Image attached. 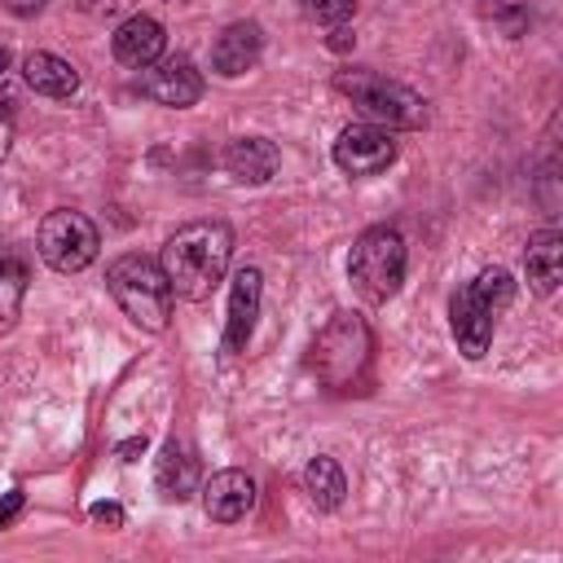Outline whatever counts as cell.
I'll return each mask as SVG.
<instances>
[{
  "instance_id": "30bf717a",
  "label": "cell",
  "mask_w": 563,
  "mask_h": 563,
  "mask_svg": "<svg viewBox=\"0 0 563 563\" xmlns=\"http://www.w3.org/2000/svg\"><path fill=\"white\" fill-rule=\"evenodd\" d=\"M260 295H264L260 268H238V273H233V286H229L224 352H246V343H251V334H255V317H260Z\"/></svg>"
},
{
  "instance_id": "4fadbf2b",
  "label": "cell",
  "mask_w": 563,
  "mask_h": 563,
  "mask_svg": "<svg viewBox=\"0 0 563 563\" xmlns=\"http://www.w3.org/2000/svg\"><path fill=\"white\" fill-rule=\"evenodd\" d=\"M260 48H264L260 22H229V26L216 35V44H211V70L224 75V79H238V75L255 70Z\"/></svg>"
},
{
  "instance_id": "8fae6325",
  "label": "cell",
  "mask_w": 563,
  "mask_h": 563,
  "mask_svg": "<svg viewBox=\"0 0 563 563\" xmlns=\"http://www.w3.org/2000/svg\"><path fill=\"white\" fill-rule=\"evenodd\" d=\"M110 44H114V57H119L123 66L145 70V66H154V62L163 57L167 35H163V22H158V18H150V13H128V18L119 22V31L110 35Z\"/></svg>"
},
{
  "instance_id": "ba28073f",
  "label": "cell",
  "mask_w": 563,
  "mask_h": 563,
  "mask_svg": "<svg viewBox=\"0 0 563 563\" xmlns=\"http://www.w3.org/2000/svg\"><path fill=\"white\" fill-rule=\"evenodd\" d=\"M391 158H396V141L378 123H347L334 141V163L347 176H378L383 167H391Z\"/></svg>"
},
{
  "instance_id": "7402d4cb",
  "label": "cell",
  "mask_w": 563,
  "mask_h": 563,
  "mask_svg": "<svg viewBox=\"0 0 563 563\" xmlns=\"http://www.w3.org/2000/svg\"><path fill=\"white\" fill-rule=\"evenodd\" d=\"M75 9L79 13H88V18H123L128 9H132V0H75Z\"/></svg>"
},
{
  "instance_id": "d6986e66",
  "label": "cell",
  "mask_w": 563,
  "mask_h": 563,
  "mask_svg": "<svg viewBox=\"0 0 563 563\" xmlns=\"http://www.w3.org/2000/svg\"><path fill=\"white\" fill-rule=\"evenodd\" d=\"M22 299H26V264L13 255H0V334L13 330Z\"/></svg>"
},
{
  "instance_id": "9c48e42d",
  "label": "cell",
  "mask_w": 563,
  "mask_h": 563,
  "mask_svg": "<svg viewBox=\"0 0 563 563\" xmlns=\"http://www.w3.org/2000/svg\"><path fill=\"white\" fill-rule=\"evenodd\" d=\"M150 70V66H145ZM141 92L158 106H172V110H189L198 97H202V75L194 70L189 57H167V62H154V70L141 79Z\"/></svg>"
},
{
  "instance_id": "8992f818",
  "label": "cell",
  "mask_w": 563,
  "mask_h": 563,
  "mask_svg": "<svg viewBox=\"0 0 563 563\" xmlns=\"http://www.w3.org/2000/svg\"><path fill=\"white\" fill-rule=\"evenodd\" d=\"M365 361H369V330H365V321L356 312H334L330 325L312 339V369H317V378L325 387L343 391V387H352L361 378Z\"/></svg>"
},
{
  "instance_id": "5bb4252c",
  "label": "cell",
  "mask_w": 563,
  "mask_h": 563,
  "mask_svg": "<svg viewBox=\"0 0 563 563\" xmlns=\"http://www.w3.org/2000/svg\"><path fill=\"white\" fill-rule=\"evenodd\" d=\"M277 163H282V154H277V145H273L268 136H233V141L224 145V172H229L233 180H242V185H264V180H273Z\"/></svg>"
},
{
  "instance_id": "83f0119b",
  "label": "cell",
  "mask_w": 563,
  "mask_h": 563,
  "mask_svg": "<svg viewBox=\"0 0 563 563\" xmlns=\"http://www.w3.org/2000/svg\"><path fill=\"white\" fill-rule=\"evenodd\" d=\"M4 70H9V48L0 44V75H4Z\"/></svg>"
},
{
  "instance_id": "7c38bea8",
  "label": "cell",
  "mask_w": 563,
  "mask_h": 563,
  "mask_svg": "<svg viewBox=\"0 0 563 563\" xmlns=\"http://www.w3.org/2000/svg\"><path fill=\"white\" fill-rule=\"evenodd\" d=\"M251 506H255V479L246 471H238V466L216 471L202 484V510L216 523H238V519H246Z\"/></svg>"
},
{
  "instance_id": "f1b7e54d",
  "label": "cell",
  "mask_w": 563,
  "mask_h": 563,
  "mask_svg": "<svg viewBox=\"0 0 563 563\" xmlns=\"http://www.w3.org/2000/svg\"><path fill=\"white\" fill-rule=\"evenodd\" d=\"M172 4H185V0H172Z\"/></svg>"
},
{
  "instance_id": "e0dca14e",
  "label": "cell",
  "mask_w": 563,
  "mask_h": 563,
  "mask_svg": "<svg viewBox=\"0 0 563 563\" xmlns=\"http://www.w3.org/2000/svg\"><path fill=\"white\" fill-rule=\"evenodd\" d=\"M22 75H26V84H31L40 97H70V92L79 88V70H75L66 57L44 53V48H35V53L22 57Z\"/></svg>"
},
{
  "instance_id": "4316f807",
  "label": "cell",
  "mask_w": 563,
  "mask_h": 563,
  "mask_svg": "<svg viewBox=\"0 0 563 563\" xmlns=\"http://www.w3.org/2000/svg\"><path fill=\"white\" fill-rule=\"evenodd\" d=\"M44 4H48V0H4V9L18 13V18H35Z\"/></svg>"
},
{
  "instance_id": "2e32d148",
  "label": "cell",
  "mask_w": 563,
  "mask_h": 563,
  "mask_svg": "<svg viewBox=\"0 0 563 563\" xmlns=\"http://www.w3.org/2000/svg\"><path fill=\"white\" fill-rule=\"evenodd\" d=\"M154 484H158V493H163L167 501L194 497V493L202 488V484H198V457H194L185 444L167 440L163 453L154 457Z\"/></svg>"
},
{
  "instance_id": "d4e9b609",
  "label": "cell",
  "mask_w": 563,
  "mask_h": 563,
  "mask_svg": "<svg viewBox=\"0 0 563 563\" xmlns=\"http://www.w3.org/2000/svg\"><path fill=\"white\" fill-rule=\"evenodd\" d=\"M325 44H330L334 53H347V48L356 44V35H352V31H347V22H343V26H330V40H325Z\"/></svg>"
},
{
  "instance_id": "603a6c76",
  "label": "cell",
  "mask_w": 563,
  "mask_h": 563,
  "mask_svg": "<svg viewBox=\"0 0 563 563\" xmlns=\"http://www.w3.org/2000/svg\"><path fill=\"white\" fill-rule=\"evenodd\" d=\"M22 501H26V497H22V488H9V493H4V506H0V528H9V523L22 515Z\"/></svg>"
},
{
  "instance_id": "9a60e30c",
  "label": "cell",
  "mask_w": 563,
  "mask_h": 563,
  "mask_svg": "<svg viewBox=\"0 0 563 563\" xmlns=\"http://www.w3.org/2000/svg\"><path fill=\"white\" fill-rule=\"evenodd\" d=\"M523 273H528V286L537 295H554L559 282H563V233L559 229H541L528 238V251H523Z\"/></svg>"
},
{
  "instance_id": "5b68a950",
  "label": "cell",
  "mask_w": 563,
  "mask_h": 563,
  "mask_svg": "<svg viewBox=\"0 0 563 563\" xmlns=\"http://www.w3.org/2000/svg\"><path fill=\"white\" fill-rule=\"evenodd\" d=\"M347 277L369 303H387L405 282V238L391 224H374L352 242Z\"/></svg>"
},
{
  "instance_id": "ffe728a7",
  "label": "cell",
  "mask_w": 563,
  "mask_h": 563,
  "mask_svg": "<svg viewBox=\"0 0 563 563\" xmlns=\"http://www.w3.org/2000/svg\"><path fill=\"white\" fill-rule=\"evenodd\" d=\"M299 9L321 26H343L356 13V0H299Z\"/></svg>"
},
{
  "instance_id": "44dd1931",
  "label": "cell",
  "mask_w": 563,
  "mask_h": 563,
  "mask_svg": "<svg viewBox=\"0 0 563 563\" xmlns=\"http://www.w3.org/2000/svg\"><path fill=\"white\" fill-rule=\"evenodd\" d=\"M88 519H92L97 528H110V532H119L128 515H123V506H119V501H92V506H88Z\"/></svg>"
},
{
  "instance_id": "52a82bcc",
  "label": "cell",
  "mask_w": 563,
  "mask_h": 563,
  "mask_svg": "<svg viewBox=\"0 0 563 563\" xmlns=\"http://www.w3.org/2000/svg\"><path fill=\"white\" fill-rule=\"evenodd\" d=\"M35 242H40L44 264L57 268V273H84V268L97 260V251H101L97 224H92L84 211H70V207L48 211V216L40 220Z\"/></svg>"
},
{
  "instance_id": "6da1fadb",
  "label": "cell",
  "mask_w": 563,
  "mask_h": 563,
  "mask_svg": "<svg viewBox=\"0 0 563 563\" xmlns=\"http://www.w3.org/2000/svg\"><path fill=\"white\" fill-rule=\"evenodd\" d=\"M229 260H233V229L224 220H194L163 242L158 264L172 282V295L202 303L224 282Z\"/></svg>"
},
{
  "instance_id": "3957f363",
  "label": "cell",
  "mask_w": 563,
  "mask_h": 563,
  "mask_svg": "<svg viewBox=\"0 0 563 563\" xmlns=\"http://www.w3.org/2000/svg\"><path fill=\"white\" fill-rule=\"evenodd\" d=\"M106 286H110V295H114V303L128 312V321H136L141 330H167V321H172V282H167V273H163V264H154V260H145V255H136V251H128V255H119L110 268H106Z\"/></svg>"
},
{
  "instance_id": "ac0fdd59",
  "label": "cell",
  "mask_w": 563,
  "mask_h": 563,
  "mask_svg": "<svg viewBox=\"0 0 563 563\" xmlns=\"http://www.w3.org/2000/svg\"><path fill=\"white\" fill-rule=\"evenodd\" d=\"M303 493L317 510H339L343 506V493H347V479H343V466L325 453H317L308 466H303Z\"/></svg>"
},
{
  "instance_id": "cb8c5ba5",
  "label": "cell",
  "mask_w": 563,
  "mask_h": 563,
  "mask_svg": "<svg viewBox=\"0 0 563 563\" xmlns=\"http://www.w3.org/2000/svg\"><path fill=\"white\" fill-rule=\"evenodd\" d=\"M9 145H13V114L9 106H0V163L9 158Z\"/></svg>"
},
{
  "instance_id": "484cf974",
  "label": "cell",
  "mask_w": 563,
  "mask_h": 563,
  "mask_svg": "<svg viewBox=\"0 0 563 563\" xmlns=\"http://www.w3.org/2000/svg\"><path fill=\"white\" fill-rule=\"evenodd\" d=\"M145 449H150V444H145V435H132V440H123L114 453H119V462H136Z\"/></svg>"
},
{
  "instance_id": "277c9868",
  "label": "cell",
  "mask_w": 563,
  "mask_h": 563,
  "mask_svg": "<svg viewBox=\"0 0 563 563\" xmlns=\"http://www.w3.org/2000/svg\"><path fill=\"white\" fill-rule=\"evenodd\" d=\"M334 88L365 114V123H378L387 132H413L427 123V101L378 70H334Z\"/></svg>"
},
{
  "instance_id": "7a4b0ae2",
  "label": "cell",
  "mask_w": 563,
  "mask_h": 563,
  "mask_svg": "<svg viewBox=\"0 0 563 563\" xmlns=\"http://www.w3.org/2000/svg\"><path fill=\"white\" fill-rule=\"evenodd\" d=\"M510 299H515V277L506 268H484L462 290H453V299H449V330H453L457 352L466 361H479L488 352L497 317L510 308Z\"/></svg>"
}]
</instances>
